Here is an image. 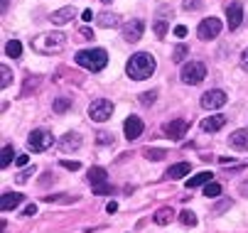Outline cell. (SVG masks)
Wrapping results in <instances>:
<instances>
[{
	"label": "cell",
	"instance_id": "obj_45",
	"mask_svg": "<svg viewBox=\"0 0 248 233\" xmlns=\"http://www.w3.org/2000/svg\"><path fill=\"white\" fill-rule=\"evenodd\" d=\"M81 20H84V22H91V20H93V13H91V10H84V13H81Z\"/></svg>",
	"mask_w": 248,
	"mask_h": 233
},
{
	"label": "cell",
	"instance_id": "obj_22",
	"mask_svg": "<svg viewBox=\"0 0 248 233\" xmlns=\"http://www.w3.org/2000/svg\"><path fill=\"white\" fill-rule=\"evenodd\" d=\"M89 182L96 187V184H106L108 182V172H106L103 167H91L89 170Z\"/></svg>",
	"mask_w": 248,
	"mask_h": 233
},
{
	"label": "cell",
	"instance_id": "obj_38",
	"mask_svg": "<svg viewBox=\"0 0 248 233\" xmlns=\"http://www.w3.org/2000/svg\"><path fill=\"white\" fill-rule=\"evenodd\" d=\"M79 37H81V40H93V32H91L89 27H81V29H79Z\"/></svg>",
	"mask_w": 248,
	"mask_h": 233
},
{
	"label": "cell",
	"instance_id": "obj_36",
	"mask_svg": "<svg viewBox=\"0 0 248 233\" xmlns=\"http://www.w3.org/2000/svg\"><path fill=\"white\" fill-rule=\"evenodd\" d=\"M93 194H101V196H103V194H113V187H111L108 182H106V184H96V187H93Z\"/></svg>",
	"mask_w": 248,
	"mask_h": 233
},
{
	"label": "cell",
	"instance_id": "obj_6",
	"mask_svg": "<svg viewBox=\"0 0 248 233\" xmlns=\"http://www.w3.org/2000/svg\"><path fill=\"white\" fill-rule=\"evenodd\" d=\"M113 116V103L108 101V98H96V101L89 106V118L93 123H106Z\"/></svg>",
	"mask_w": 248,
	"mask_h": 233
},
{
	"label": "cell",
	"instance_id": "obj_2",
	"mask_svg": "<svg viewBox=\"0 0 248 233\" xmlns=\"http://www.w3.org/2000/svg\"><path fill=\"white\" fill-rule=\"evenodd\" d=\"M30 44H32V49L37 54L49 57V54H59L66 47V37L62 35V32H42V35L32 37Z\"/></svg>",
	"mask_w": 248,
	"mask_h": 233
},
{
	"label": "cell",
	"instance_id": "obj_27",
	"mask_svg": "<svg viewBox=\"0 0 248 233\" xmlns=\"http://www.w3.org/2000/svg\"><path fill=\"white\" fill-rule=\"evenodd\" d=\"M204 196H209V199L221 196V184H219V182H209V184L204 187Z\"/></svg>",
	"mask_w": 248,
	"mask_h": 233
},
{
	"label": "cell",
	"instance_id": "obj_5",
	"mask_svg": "<svg viewBox=\"0 0 248 233\" xmlns=\"http://www.w3.org/2000/svg\"><path fill=\"white\" fill-rule=\"evenodd\" d=\"M54 145V135L47 130V128H37V130H32L30 135H27V147L34 150V152H45Z\"/></svg>",
	"mask_w": 248,
	"mask_h": 233
},
{
	"label": "cell",
	"instance_id": "obj_42",
	"mask_svg": "<svg viewBox=\"0 0 248 233\" xmlns=\"http://www.w3.org/2000/svg\"><path fill=\"white\" fill-rule=\"evenodd\" d=\"M34 214H37V206H34V204L25 206V211H22V216H34Z\"/></svg>",
	"mask_w": 248,
	"mask_h": 233
},
{
	"label": "cell",
	"instance_id": "obj_4",
	"mask_svg": "<svg viewBox=\"0 0 248 233\" xmlns=\"http://www.w3.org/2000/svg\"><path fill=\"white\" fill-rule=\"evenodd\" d=\"M180 79H182V84H187V86H199V84L206 79V66H204L202 61H187V64L182 66V72H180Z\"/></svg>",
	"mask_w": 248,
	"mask_h": 233
},
{
	"label": "cell",
	"instance_id": "obj_41",
	"mask_svg": "<svg viewBox=\"0 0 248 233\" xmlns=\"http://www.w3.org/2000/svg\"><path fill=\"white\" fill-rule=\"evenodd\" d=\"M30 175H34V167H27V170L17 177V182H27V179H30Z\"/></svg>",
	"mask_w": 248,
	"mask_h": 233
},
{
	"label": "cell",
	"instance_id": "obj_3",
	"mask_svg": "<svg viewBox=\"0 0 248 233\" xmlns=\"http://www.w3.org/2000/svg\"><path fill=\"white\" fill-rule=\"evenodd\" d=\"M74 61H77L79 66H84V69H89V72H103L106 64H108V52L101 49V47L81 49V52H77Z\"/></svg>",
	"mask_w": 248,
	"mask_h": 233
},
{
	"label": "cell",
	"instance_id": "obj_24",
	"mask_svg": "<svg viewBox=\"0 0 248 233\" xmlns=\"http://www.w3.org/2000/svg\"><path fill=\"white\" fill-rule=\"evenodd\" d=\"M5 54H8V57H15V59L22 57V42H20V40H10V42L5 44Z\"/></svg>",
	"mask_w": 248,
	"mask_h": 233
},
{
	"label": "cell",
	"instance_id": "obj_14",
	"mask_svg": "<svg viewBox=\"0 0 248 233\" xmlns=\"http://www.w3.org/2000/svg\"><path fill=\"white\" fill-rule=\"evenodd\" d=\"M81 145H84V138L79 135V132H64L62 140H59L62 152H74V150H79Z\"/></svg>",
	"mask_w": 248,
	"mask_h": 233
},
{
	"label": "cell",
	"instance_id": "obj_23",
	"mask_svg": "<svg viewBox=\"0 0 248 233\" xmlns=\"http://www.w3.org/2000/svg\"><path fill=\"white\" fill-rule=\"evenodd\" d=\"M52 108H54V113H66L69 108H72V98H66V96H59V98H54Z\"/></svg>",
	"mask_w": 248,
	"mask_h": 233
},
{
	"label": "cell",
	"instance_id": "obj_19",
	"mask_svg": "<svg viewBox=\"0 0 248 233\" xmlns=\"http://www.w3.org/2000/svg\"><path fill=\"white\" fill-rule=\"evenodd\" d=\"M192 172V164L189 162H177V164H172V167L165 172V177L167 179H182L185 175H189Z\"/></svg>",
	"mask_w": 248,
	"mask_h": 233
},
{
	"label": "cell",
	"instance_id": "obj_16",
	"mask_svg": "<svg viewBox=\"0 0 248 233\" xmlns=\"http://www.w3.org/2000/svg\"><path fill=\"white\" fill-rule=\"evenodd\" d=\"M22 202H25L22 194H17V191H5L3 199H0V209H3V211H13V209H17Z\"/></svg>",
	"mask_w": 248,
	"mask_h": 233
},
{
	"label": "cell",
	"instance_id": "obj_21",
	"mask_svg": "<svg viewBox=\"0 0 248 233\" xmlns=\"http://www.w3.org/2000/svg\"><path fill=\"white\" fill-rule=\"evenodd\" d=\"M172 218H174V211H172L170 206H162V209H157V214L153 216V221H155L157 226H167V223H172Z\"/></svg>",
	"mask_w": 248,
	"mask_h": 233
},
{
	"label": "cell",
	"instance_id": "obj_39",
	"mask_svg": "<svg viewBox=\"0 0 248 233\" xmlns=\"http://www.w3.org/2000/svg\"><path fill=\"white\" fill-rule=\"evenodd\" d=\"M27 162H30L27 155H17V157H15V164H17V167H27Z\"/></svg>",
	"mask_w": 248,
	"mask_h": 233
},
{
	"label": "cell",
	"instance_id": "obj_15",
	"mask_svg": "<svg viewBox=\"0 0 248 233\" xmlns=\"http://www.w3.org/2000/svg\"><path fill=\"white\" fill-rule=\"evenodd\" d=\"M226 116L224 113H217V116H206L202 123H199V128L204 130V132H217V130H221L224 125H226Z\"/></svg>",
	"mask_w": 248,
	"mask_h": 233
},
{
	"label": "cell",
	"instance_id": "obj_32",
	"mask_svg": "<svg viewBox=\"0 0 248 233\" xmlns=\"http://www.w3.org/2000/svg\"><path fill=\"white\" fill-rule=\"evenodd\" d=\"M96 143L98 145H111L113 135H111V132H106V130H101V132H96Z\"/></svg>",
	"mask_w": 248,
	"mask_h": 233
},
{
	"label": "cell",
	"instance_id": "obj_49",
	"mask_svg": "<svg viewBox=\"0 0 248 233\" xmlns=\"http://www.w3.org/2000/svg\"><path fill=\"white\" fill-rule=\"evenodd\" d=\"M101 3H106V5H108V3H113V0H101Z\"/></svg>",
	"mask_w": 248,
	"mask_h": 233
},
{
	"label": "cell",
	"instance_id": "obj_43",
	"mask_svg": "<svg viewBox=\"0 0 248 233\" xmlns=\"http://www.w3.org/2000/svg\"><path fill=\"white\" fill-rule=\"evenodd\" d=\"M174 35H177V37H185V35H187V27H185V25H177V27H174Z\"/></svg>",
	"mask_w": 248,
	"mask_h": 233
},
{
	"label": "cell",
	"instance_id": "obj_35",
	"mask_svg": "<svg viewBox=\"0 0 248 233\" xmlns=\"http://www.w3.org/2000/svg\"><path fill=\"white\" fill-rule=\"evenodd\" d=\"M182 8H185L187 13H192V10H202V0H185Z\"/></svg>",
	"mask_w": 248,
	"mask_h": 233
},
{
	"label": "cell",
	"instance_id": "obj_20",
	"mask_svg": "<svg viewBox=\"0 0 248 233\" xmlns=\"http://www.w3.org/2000/svg\"><path fill=\"white\" fill-rule=\"evenodd\" d=\"M211 172H199V175H194V177H189L187 179V189H197V187H206L209 182H211Z\"/></svg>",
	"mask_w": 248,
	"mask_h": 233
},
{
	"label": "cell",
	"instance_id": "obj_8",
	"mask_svg": "<svg viewBox=\"0 0 248 233\" xmlns=\"http://www.w3.org/2000/svg\"><path fill=\"white\" fill-rule=\"evenodd\" d=\"M219 32H221V20L219 17H204L197 27V37L202 42H209V40L219 37Z\"/></svg>",
	"mask_w": 248,
	"mask_h": 233
},
{
	"label": "cell",
	"instance_id": "obj_33",
	"mask_svg": "<svg viewBox=\"0 0 248 233\" xmlns=\"http://www.w3.org/2000/svg\"><path fill=\"white\" fill-rule=\"evenodd\" d=\"M62 167L69 170V172H79L81 170V162H77V160H62Z\"/></svg>",
	"mask_w": 248,
	"mask_h": 233
},
{
	"label": "cell",
	"instance_id": "obj_17",
	"mask_svg": "<svg viewBox=\"0 0 248 233\" xmlns=\"http://www.w3.org/2000/svg\"><path fill=\"white\" fill-rule=\"evenodd\" d=\"M96 25H98V27H103V29H113V27H118V25H121V17H118L116 13L103 10V13H98V15H96Z\"/></svg>",
	"mask_w": 248,
	"mask_h": 233
},
{
	"label": "cell",
	"instance_id": "obj_30",
	"mask_svg": "<svg viewBox=\"0 0 248 233\" xmlns=\"http://www.w3.org/2000/svg\"><path fill=\"white\" fill-rule=\"evenodd\" d=\"M157 101V93L155 91H145V93H140V103L143 106H153Z\"/></svg>",
	"mask_w": 248,
	"mask_h": 233
},
{
	"label": "cell",
	"instance_id": "obj_40",
	"mask_svg": "<svg viewBox=\"0 0 248 233\" xmlns=\"http://www.w3.org/2000/svg\"><path fill=\"white\" fill-rule=\"evenodd\" d=\"M241 69H243V72H248V49H243V52H241Z\"/></svg>",
	"mask_w": 248,
	"mask_h": 233
},
{
	"label": "cell",
	"instance_id": "obj_18",
	"mask_svg": "<svg viewBox=\"0 0 248 233\" xmlns=\"http://www.w3.org/2000/svg\"><path fill=\"white\" fill-rule=\"evenodd\" d=\"M77 15V10L72 8V5H66V8H59V10H54L52 15H49V20H52V25H66L69 20H72Z\"/></svg>",
	"mask_w": 248,
	"mask_h": 233
},
{
	"label": "cell",
	"instance_id": "obj_7",
	"mask_svg": "<svg viewBox=\"0 0 248 233\" xmlns=\"http://www.w3.org/2000/svg\"><path fill=\"white\" fill-rule=\"evenodd\" d=\"M202 108L204 111H219V108H224L226 103H229V96H226V91H221V88H211V91H206L204 96H202Z\"/></svg>",
	"mask_w": 248,
	"mask_h": 233
},
{
	"label": "cell",
	"instance_id": "obj_10",
	"mask_svg": "<svg viewBox=\"0 0 248 233\" xmlns=\"http://www.w3.org/2000/svg\"><path fill=\"white\" fill-rule=\"evenodd\" d=\"M143 130H145V125H143V120H140L138 116H128V118H125L123 132H125L128 140H138L140 135H143Z\"/></svg>",
	"mask_w": 248,
	"mask_h": 233
},
{
	"label": "cell",
	"instance_id": "obj_25",
	"mask_svg": "<svg viewBox=\"0 0 248 233\" xmlns=\"http://www.w3.org/2000/svg\"><path fill=\"white\" fill-rule=\"evenodd\" d=\"M143 155H145L148 160H153V162H160V160H165L167 150H162V147H145Z\"/></svg>",
	"mask_w": 248,
	"mask_h": 233
},
{
	"label": "cell",
	"instance_id": "obj_47",
	"mask_svg": "<svg viewBox=\"0 0 248 233\" xmlns=\"http://www.w3.org/2000/svg\"><path fill=\"white\" fill-rule=\"evenodd\" d=\"M106 211H108V214H116V211H118V204H116V202H111L108 206H106Z\"/></svg>",
	"mask_w": 248,
	"mask_h": 233
},
{
	"label": "cell",
	"instance_id": "obj_37",
	"mask_svg": "<svg viewBox=\"0 0 248 233\" xmlns=\"http://www.w3.org/2000/svg\"><path fill=\"white\" fill-rule=\"evenodd\" d=\"M226 209H231V199H224V202H219V204L214 206V211H211V214H224Z\"/></svg>",
	"mask_w": 248,
	"mask_h": 233
},
{
	"label": "cell",
	"instance_id": "obj_48",
	"mask_svg": "<svg viewBox=\"0 0 248 233\" xmlns=\"http://www.w3.org/2000/svg\"><path fill=\"white\" fill-rule=\"evenodd\" d=\"M219 162H221V164H229V162L233 164V157H219Z\"/></svg>",
	"mask_w": 248,
	"mask_h": 233
},
{
	"label": "cell",
	"instance_id": "obj_1",
	"mask_svg": "<svg viewBox=\"0 0 248 233\" xmlns=\"http://www.w3.org/2000/svg\"><path fill=\"white\" fill-rule=\"evenodd\" d=\"M155 57L153 54H148V52H135L130 59H128V64H125V74L133 79V81H145V79H150L153 76V72H155Z\"/></svg>",
	"mask_w": 248,
	"mask_h": 233
},
{
	"label": "cell",
	"instance_id": "obj_13",
	"mask_svg": "<svg viewBox=\"0 0 248 233\" xmlns=\"http://www.w3.org/2000/svg\"><path fill=\"white\" fill-rule=\"evenodd\" d=\"M229 145H231V150H236V152H246V150H248V128L233 130L231 138H229Z\"/></svg>",
	"mask_w": 248,
	"mask_h": 233
},
{
	"label": "cell",
	"instance_id": "obj_11",
	"mask_svg": "<svg viewBox=\"0 0 248 233\" xmlns=\"http://www.w3.org/2000/svg\"><path fill=\"white\" fill-rule=\"evenodd\" d=\"M143 29H145V25H143V20H130V22H125L123 25V40L125 42H138L140 37H143Z\"/></svg>",
	"mask_w": 248,
	"mask_h": 233
},
{
	"label": "cell",
	"instance_id": "obj_46",
	"mask_svg": "<svg viewBox=\"0 0 248 233\" xmlns=\"http://www.w3.org/2000/svg\"><path fill=\"white\" fill-rule=\"evenodd\" d=\"M49 182H52V172H45V177L40 179V184H42V187H47Z\"/></svg>",
	"mask_w": 248,
	"mask_h": 233
},
{
	"label": "cell",
	"instance_id": "obj_29",
	"mask_svg": "<svg viewBox=\"0 0 248 233\" xmlns=\"http://www.w3.org/2000/svg\"><path fill=\"white\" fill-rule=\"evenodd\" d=\"M180 223L182 226H187V228H192V226H197V216L192 214V211H180Z\"/></svg>",
	"mask_w": 248,
	"mask_h": 233
},
{
	"label": "cell",
	"instance_id": "obj_26",
	"mask_svg": "<svg viewBox=\"0 0 248 233\" xmlns=\"http://www.w3.org/2000/svg\"><path fill=\"white\" fill-rule=\"evenodd\" d=\"M187 54H189V47H187V44H177V47L172 49V61L180 64V61H185Z\"/></svg>",
	"mask_w": 248,
	"mask_h": 233
},
{
	"label": "cell",
	"instance_id": "obj_44",
	"mask_svg": "<svg viewBox=\"0 0 248 233\" xmlns=\"http://www.w3.org/2000/svg\"><path fill=\"white\" fill-rule=\"evenodd\" d=\"M238 191H241L243 196H248V179H243V182L238 184Z\"/></svg>",
	"mask_w": 248,
	"mask_h": 233
},
{
	"label": "cell",
	"instance_id": "obj_28",
	"mask_svg": "<svg viewBox=\"0 0 248 233\" xmlns=\"http://www.w3.org/2000/svg\"><path fill=\"white\" fill-rule=\"evenodd\" d=\"M13 157H15V150H13V145H5L3 147V157H0V167H8V164L13 162Z\"/></svg>",
	"mask_w": 248,
	"mask_h": 233
},
{
	"label": "cell",
	"instance_id": "obj_34",
	"mask_svg": "<svg viewBox=\"0 0 248 233\" xmlns=\"http://www.w3.org/2000/svg\"><path fill=\"white\" fill-rule=\"evenodd\" d=\"M153 29H155L157 37H165V35H167V22H165V20H157V22L153 25Z\"/></svg>",
	"mask_w": 248,
	"mask_h": 233
},
{
	"label": "cell",
	"instance_id": "obj_9",
	"mask_svg": "<svg viewBox=\"0 0 248 233\" xmlns=\"http://www.w3.org/2000/svg\"><path fill=\"white\" fill-rule=\"evenodd\" d=\"M187 130H189V120H185V118H174L162 125V132L170 140H182L187 135Z\"/></svg>",
	"mask_w": 248,
	"mask_h": 233
},
{
	"label": "cell",
	"instance_id": "obj_31",
	"mask_svg": "<svg viewBox=\"0 0 248 233\" xmlns=\"http://www.w3.org/2000/svg\"><path fill=\"white\" fill-rule=\"evenodd\" d=\"M0 74H3V79H0V86L8 88V86H10V81H13V72L8 69V66H0Z\"/></svg>",
	"mask_w": 248,
	"mask_h": 233
},
{
	"label": "cell",
	"instance_id": "obj_12",
	"mask_svg": "<svg viewBox=\"0 0 248 233\" xmlns=\"http://www.w3.org/2000/svg\"><path fill=\"white\" fill-rule=\"evenodd\" d=\"M243 22V5L238 3V0H233V3L226 8V25L229 29H238Z\"/></svg>",
	"mask_w": 248,
	"mask_h": 233
}]
</instances>
